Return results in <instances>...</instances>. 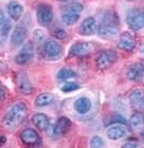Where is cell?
Returning a JSON list of instances; mask_svg holds the SVG:
<instances>
[{
	"label": "cell",
	"mask_w": 144,
	"mask_h": 148,
	"mask_svg": "<svg viewBox=\"0 0 144 148\" xmlns=\"http://www.w3.org/2000/svg\"><path fill=\"white\" fill-rule=\"evenodd\" d=\"M143 119H144V117H143Z\"/></svg>",
	"instance_id": "cell-38"
},
{
	"label": "cell",
	"mask_w": 144,
	"mask_h": 148,
	"mask_svg": "<svg viewBox=\"0 0 144 148\" xmlns=\"http://www.w3.org/2000/svg\"><path fill=\"white\" fill-rule=\"evenodd\" d=\"M7 10L8 13H9V16L13 21H19L22 17L23 13H24V7L19 2H17V1L9 2L7 5Z\"/></svg>",
	"instance_id": "cell-16"
},
{
	"label": "cell",
	"mask_w": 144,
	"mask_h": 148,
	"mask_svg": "<svg viewBox=\"0 0 144 148\" xmlns=\"http://www.w3.org/2000/svg\"><path fill=\"white\" fill-rule=\"evenodd\" d=\"M94 51V45L90 42L74 43L69 49V55L72 57H85Z\"/></svg>",
	"instance_id": "cell-9"
},
{
	"label": "cell",
	"mask_w": 144,
	"mask_h": 148,
	"mask_svg": "<svg viewBox=\"0 0 144 148\" xmlns=\"http://www.w3.org/2000/svg\"><path fill=\"white\" fill-rule=\"evenodd\" d=\"M45 131H46L48 135L51 137V138H58V137L61 135L56 123H50V126L48 127V129L45 130Z\"/></svg>",
	"instance_id": "cell-27"
},
{
	"label": "cell",
	"mask_w": 144,
	"mask_h": 148,
	"mask_svg": "<svg viewBox=\"0 0 144 148\" xmlns=\"http://www.w3.org/2000/svg\"><path fill=\"white\" fill-rule=\"evenodd\" d=\"M56 125H57V128H58L60 134H66L70 130L71 126H72L70 119L68 118V117H65V116L60 117L58 119V121L56 122Z\"/></svg>",
	"instance_id": "cell-21"
},
{
	"label": "cell",
	"mask_w": 144,
	"mask_h": 148,
	"mask_svg": "<svg viewBox=\"0 0 144 148\" xmlns=\"http://www.w3.org/2000/svg\"><path fill=\"white\" fill-rule=\"evenodd\" d=\"M11 23L9 21H4V23L2 24V26L0 27V36L2 38L8 37V34H10L11 31Z\"/></svg>",
	"instance_id": "cell-28"
},
{
	"label": "cell",
	"mask_w": 144,
	"mask_h": 148,
	"mask_svg": "<svg viewBox=\"0 0 144 148\" xmlns=\"http://www.w3.org/2000/svg\"><path fill=\"white\" fill-rule=\"evenodd\" d=\"M118 31V18L112 12H107L102 16L101 23L97 27V34L102 39L114 37Z\"/></svg>",
	"instance_id": "cell-2"
},
{
	"label": "cell",
	"mask_w": 144,
	"mask_h": 148,
	"mask_svg": "<svg viewBox=\"0 0 144 148\" xmlns=\"http://www.w3.org/2000/svg\"><path fill=\"white\" fill-rule=\"evenodd\" d=\"M31 121H32L33 126L36 127L37 129L41 130V131H45L48 129V127L50 126V119L45 114L43 113H37L32 116L31 118Z\"/></svg>",
	"instance_id": "cell-17"
},
{
	"label": "cell",
	"mask_w": 144,
	"mask_h": 148,
	"mask_svg": "<svg viewBox=\"0 0 144 148\" xmlns=\"http://www.w3.org/2000/svg\"><path fill=\"white\" fill-rule=\"evenodd\" d=\"M42 52L45 59L48 61H56L60 59L63 55V49L61 44L54 39H48L43 42Z\"/></svg>",
	"instance_id": "cell-3"
},
{
	"label": "cell",
	"mask_w": 144,
	"mask_h": 148,
	"mask_svg": "<svg viewBox=\"0 0 144 148\" xmlns=\"http://www.w3.org/2000/svg\"><path fill=\"white\" fill-rule=\"evenodd\" d=\"M54 101V95L51 92H42L38 95L34 99V104L38 108H44L50 104L53 103Z\"/></svg>",
	"instance_id": "cell-20"
},
{
	"label": "cell",
	"mask_w": 144,
	"mask_h": 148,
	"mask_svg": "<svg viewBox=\"0 0 144 148\" xmlns=\"http://www.w3.org/2000/svg\"><path fill=\"white\" fill-rule=\"evenodd\" d=\"M129 101L136 108H140L144 104V90L141 88L133 89L129 95Z\"/></svg>",
	"instance_id": "cell-19"
},
{
	"label": "cell",
	"mask_w": 144,
	"mask_h": 148,
	"mask_svg": "<svg viewBox=\"0 0 144 148\" xmlns=\"http://www.w3.org/2000/svg\"><path fill=\"white\" fill-rule=\"evenodd\" d=\"M73 108L75 110V112H78L79 114L84 115L90 111V108H92V101L89 100L88 98H86V97H81V98H79L78 100L74 102Z\"/></svg>",
	"instance_id": "cell-18"
},
{
	"label": "cell",
	"mask_w": 144,
	"mask_h": 148,
	"mask_svg": "<svg viewBox=\"0 0 144 148\" xmlns=\"http://www.w3.org/2000/svg\"><path fill=\"white\" fill-rule=\"evenodd\" d=\"M54 18L52 7L48 4H41L37 9V21L42 26H48L51 25Z\"/></svg>",
	"instance_id": "cell-8"
},
{
	"label": "cell",
	"mask_w": 144,
	"mask_h": 148,
	"mask_svg": "<svg viewBox=\"0 0 144 148\" xmlns=\"http://www.w3.org/2000/svg\"><path fill=\"white\" fill-rule=\"evenodd\" d=\"M76 77V73L74 72L73 70H71L69 68H63L57 73V78L58 81H68V79H71V78Z\"/></svg>",
	"instance_id": "cell-24"
},
{
	"label": "cell",
	"mask_w": 144,
	"mask_h": 148,
	"mask_svg": "<svg viewBox=\"0 0 144 148\" xmlns=\"http://www.w3.org/2000/svg\"><path fill=\"white\" fill-rule=\"evenodd\" d=\"M126 23L133 31L141 30L144 28V11L141 9H131L127 13Z\"/></svg>",
	"instance_id": "cell-5"
},
{
	"label": "cell",
	"mask_w": 144,
	"mask_h": 148,
	"mask_svg": "<svg viewBox=\"0 0 144 148\" xmlns=\"http://www.w3.org/2000/svg\"><path fill=\"white\" fill-rule=\"evenodd\" d=\"M57 1H60V2H67L68 0H57Z\"/></svg>",
	"instance_id": "cell-36"
},
{
	"label": "cell",
	"mask_w": 144,
	"mask_h": 148,
	"mask_svg": "<svg viewBox=\"0 0 144 148\" xmlns=\"http://www.w3.org/2000/svg\"><path fill=\"white\" fill-rule=\"evenodd\" d=\"M27 37V27L23 24L16 25L11 34V45L13 47H19L24 43Z\"/></svg>",
	"instance_id": "cell-11"
},
{
	"label": "cell",
	"mask_w": 144,
	"mask_h": 148,
	"mask_svg": "<svg viewBox=\"0 0 144 148\" xmlns=\"http://www.w3.org/2000/svg\"><path fill=\"white\" fill-rule=\"evenodd\" d=\"M80 19V14L78 13H71V12H63L61 15V21L65 25L70 26V25H74L75 23Z\"/></svg>",
	"instance_id": "cell-22"
},
{
	"label": "cell",
	"mask_w": 144,
	"mask_h": 148,
	"mask_svg": "<svg viewBox=\"0 0 144 148\" xmlns=\"http://www.w3.org/2000/svg\"><path fill=\"white\" fill-rule=\"evenodd\" d=\"M127 133H128L127 127L125 125H121V123L111 125L107 130V136L112 141H118L123 137H125Z\"/></svg>",
	"instance_id": "cell-13"
},
{
	"label": "cell",
	"mask_w": 144,
	"mask_h": 148,
	"mask_svg": "<svg viewBox=\"0 0 144 148\" xmlns=\"http://www.w3.org/2000/svg\"><path fill=\"white\" fill-rule=\"evenodd\" d=\"M104 146L103 140L99 135H95L90 141V147L92 148H102Z\"/></svg>",
	"instance_id": "cell-31"
},
{
	"label": "cell",
	"mask_w": 144,
	"mask_h": 148,
	"mask_svg": "<svg viewBox=\"0 0 144 148\" xmlns=\"http://www.w3.org/2000/svg\"><path fill=\"white\" fill-rule=\"evenodd\" d=\"M126 76L129 81L139 82L144 78V63L143 62H134L132 63L126 73Z\"/></svg>",
	"instance_id": "cell-12"
},
{
	"label": "cell",
	"mask_w": 144,
	"mask_h": 148,
	"mask_svg": "<svg viewBox=\"0 0 144 148\" xmlns=\"http://www.w3.org/2000/svg\"><path fill=\"white\" fill-rule=\"evenodd\" d=\"M115 123H121V125L127 126V121H126L125 117L121 114H117V113H115L107 119H105V126H111V125H115Z\"/></svg>",
	"instance_id": "cell-25"
},
{
	"label": "cell",
	"mask_w": 144,
	"mask_h": 148,
	"mask_svg": "<svg viewBox=\"0 0 144 148\" xmlns=\"http://www.w3.org/2000/svg\"><path fill=\"white\" fill-rule=\"evenodd\" d=\"M97 21L95 17L89 16L86 17L83 22L81 23V26H80V34L82 36H85V37H90L97 32Z\"/></svg>",
	"instance_id": "cell-15"
},
{
	"label": "cell",
	"mask_w": 144,
	"mask_h": 148,
	"mask_svg": "<svg viewBox=\"0 0 144 148\" xmlns=\"http://www.w3.org/2000/svg\"><path fill=\"white\" fill-rule=\"evenodd\" d=\"M4 21H6V15H4L3 10L0 8V27L2 26V24L4 23Z\"/></svg>",
	"instance_id": "cell-34"
},
{
	"label": "cell",
	"mask_w": 144,
	"mask_h": 148,
	"mask_svg": "<svg viewBox=\"0 0 144 148\" xmlns=\"http://www.w3.org/2000/svg\"><path fill=\"white\" fill-rule=\"evenodd\" d=\"M15 85H16V88L19 92L25 95V96H28L30 93H32L33 91V87L30 79L28 78L26 73L24 72H19L15 76Z\"/></svg>",
	"instance_id": "cell-7"
},
{
	"label": "cell",
	"mask_w": 144,
	"mask_h": 148,
	"mask_svg": "<svg viewBox=\"0 0 144 148\" xmlns=\"http://www.w3.org/2000/svg\"><path fill=\"white\" fill-rule=\"evenodd\" d=\"M6 142H7V138H6V136H4V135H0V146H2Z\"/></svg>",
	"instance_id": "cell-35"
},
{
	"label": "cell",
	"mask_w": 144,
	"mask_h": 148,
	"mask_svg": "<svg viewBox=\"0 0 144 148\" xmlns=\"http://www.w3.org/2000/svg\"><path fill=\"white\" fill-rule=\"evenodd\" d=\"M6 96H7V92H6L4 88L2 87V85L0 84V102L4 101V99H6Z\"/></svg>",
	"instance_id": "cell-32"
},
{
	"label": "cell",
	"mask_w": 144,
	"mask_h": 148,
	"mask_svg": "<svg viewBox=\"0 0 144 148\" xmlns=\"http://www.w3.org/2000/svg\"><path fill=\"white\" fill-rule=\"evenodd\" d=\"M136 45H137V40L131 34L124 32L123 34H121V38L117 43V47L119 49L126 51V52H131L134 49Z\"/></svg>",
	"instance_id": "cell-14"
},
{
	"label": "cell",
	"mask_w": 144,
	"mask_h": 148,
	"mask_svg": "<svg viewBox=\"0 0 144 148\" xmlns=\"http://www.w3.org/2000/svg\"><path fill=\"white\" fill-rule=\"evenodd\" d=\"M51 34H52L53 37H55L56 39H59V40H63L67 37V32L60 27H56L55 29H53L51 31Z\"/></svg>",
	"instance_id": "cell-30"
},
{
	"label": "cell",
	"mask_w": 144,
	"mask_h": 148,
	"mask_svg": "<svg viewBox=\"0 0 144 148\" xmlns=\"http://www.w3.org/2000/svg\"><path fill=\"white\" fill-rule=\"evenodd\" d=\"M28 108L24 102H16L12 106L9 108L3 118H2V126L7 130H14L21 126L25 118L27 117Z\"/></svg>",
	"instance_id": "cell-1"
},
{
	"label": "cell",
	"mask_w": 144,
	"mask_h": 148,
	"mask_svg": "<svg viewBox=\"0 0 144 148\" xmlns=\"http://www.w3.org/2000/svg\"><path fill=\"white\" fill-rule=\"evenodd\" d=\"M142 138H143V141H144V133H142Z\"/></svg>",
	"instance_id": "cell-37"
},
{
	"label": "cell",
	"mask_w": 144,
	"mask_h": 148,
	"mask_svg": "<svg viewBox=\"0 0 144 148\" xmlns=\"http://www.w3.org/2000/svg\"><path fill=\"white\" fill-rule=\"evenodd\" d=\"M33 56H34V46L31 42H29V43L23 45L21 51L15 56L14 61L19 66H25L33 59Z\"/></svg>",
	"instance_id": "cell-6"
},
{
	"label": "cell",
	"mask_w": 144,
	"mask_h": 148,
	"mask_svg": "<svg viewBox=\"0 0 144 148\" xmlns=\"http://www.w3.org/2000/svg\"><path fill=\"white\" fill-rule=\"evenodd\" d=\"M80 88V86H79L78 83H66V84H63V86L61 87V90H63V92H72L74 90H78Z\"/></svg>",
	"instance_id": "cell-29"
},
{
	"label": "cell",
	"mask_w": 144,
	"mask_h": 148,
	"mask_svg": "<svg viewBox=\"0 0 144 148\" xmlns=\"http://www.w3.org/2000/svg\"><path fill=\"white\" fill-rule=\"evenodd\" d=\"M122 147L123 148H137V147H139V146H138L137 143H131V142H127V143H125V144H123Z\"/></svg>",
	"instance_id": "cell-33"
},
{
	"label": "cell",
	"mask_w": 144,
	"mask_h": 148,
	"mask_svg": "<svg viewBox=\"0 0 144 148\" xmlns=\"http://www.w3.org/2000/svg\"><path fill=\"white\" fill-rule=\"evenodd\" d=\"M83 11V4L80 2H71L63 7V12H71V13H78L80 14Z\"/></svg>",
	"instance_id": "cell-26"
},
{
	"label": "cell",
	"mask_w": 144,
	"mask_h": 148,
	"mask_svg": "<svg viewBox=\"0 0 144 148\" xmlns=\"http://www.w3.org/2000/svg\"><path fill=\"white\" fill-rule=\"evenodd\" d=\"M19 137H21V141L24 143L27 146H30V147H33V146H37V145L40 144L41 138L40 135L38 134V132L34 129H31V128H26L24 129L19 134Z\"/></svg>",
	"instance_id": "cell-10"
},
{
	"label": "cell",
	"mask_w": 144,
	"mask_h": 148,
	"mask_svg": "<svg viewBox=\"0 0 144 148\" xmlns=\"http://www.w3.org/2000/svg\"><path fill=\"white\" fill-rule=\"evenodd\" d=\"M144 123V119L139 113H134L130 116L129 125L131 127V129L133 130H140L142 128Z\"/></svg>",
	"instance_id": "cell-23"
},
{
	"label": "cell",
	"mask_w": 144,
	"mask_h": 148,
	"mask_svg": "<svg viewBox=\"0 0 144 148\" xmlns=\"http://www.w3.org/2000/svg\"><path fill=\"white\" fill-rule=\"evenodd\" d=\"M118 60V55L113 49H104L98 54L96 58V66L99 70H107L111 68Z\"/></svg>",
	"instance_id": "cell-4"
}]
</instances>
